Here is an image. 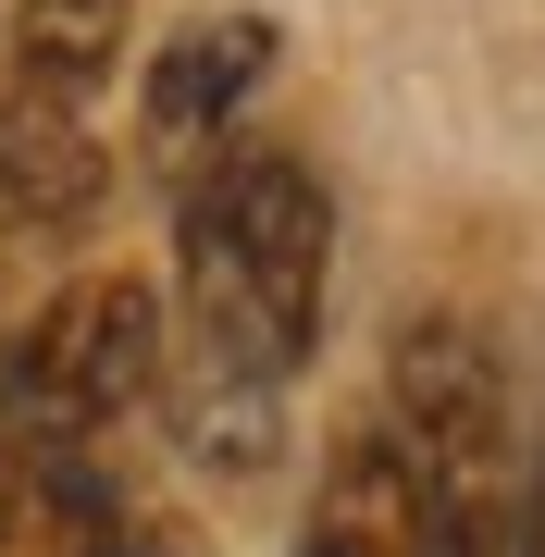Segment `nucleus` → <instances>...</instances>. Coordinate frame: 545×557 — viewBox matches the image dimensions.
<instances>
[{
	"mask_svg": "<svg viewBox=\"0 0 545 557\" xmlns=\"http://www.w3.org/2000/svg\"><path fill=\"white\" fill-rule=\"evenodd\" d=\"M335 199L298 149L236 137L174 186V298H162V397L199 471H261L285 446V384L323 335Z\"/></svg>",
	"mask_w": 545,
	"mask_h": 557,
	"instance_id": "obj_1",
	"label": "nucleus"
},
{
	"mask_svg": "<svg viewBox=\"0 0 545 557\" xmlns=\"http://www.w3.org/2000/svg\"><path fill=\"white\" fill-rule=\"evenodd\" d=\"M384 458L409 483L434 557H508L521 533V421H508V372L471 322H409L384 359Z\"/></svg>",
	"mask_w": 545,
	"mask_h": 557,
	"instance_id": "obj_2",
	"label": "nucleus"
},
{
	"mask_svg": "<svg viewBox=\"0 0 545 557\" xmlns=\"http://www.w3.org/2000/svg\"><path fill=\"white\" fill-rule=\"evenodd\" d=\"M162 397V285L137 273H62L0 347V434L100 446Z\"/></svg>",
	"mask_w": 545,
	"mask_h": 557,
	"instance_id": "obj_3",
	"label": "nucleus"
},
{
	"mask_svg": "<svg viewBox=\"0 0 545 557\" xmlns=\"http://www.w3.org/2000/svg\"><path fill=\"white\" fill-rule=\"evenodd\" d=\"M261 75H273V25L261 13H186L162 38V62L137 75V174L149 186L211 174V161L248 137Z\"/></svg>",
	"mask_w": 545,
	"mask_h": 557,
	"instance_id": "obj_4",
	"label": "nucleus"
},
{
	"mask_svg": "<svg viewBox=\"0 0 545 557\" xmlns=\"http://www.w3.org/2000/svg\"><path fill=\"white\" fill-rule=\"evenodd\" d=\"M100 199H112V149H100V124L62 112V100L0 87V236H13V248H62Z\"/></svg>",
	"mask_w": 545,
	"mask_h": 557,
	"instance_id": "obj_5",
	"label": "nucleus"
},
{
	"mask_svg": "<svg viewBox=\"0 0 545 557\" xmlns=\"http://www.w3.org/2000/svg\"><path fill=\"white\" fill-rule=\"evenodd\" d=\"M124 496L100 483L87 446L50 434H0V557H112Z\"/></svg>",
	"mask_w": 545,
	"mask_h": 557,
	"instance_id": "obj_6",
	"label": "nucleus"
},
{
	"mask_svg": "<svg viewBox=\"0 0 545 557\" xmlns=\"http://www.w3.org/2000/svg\"><path fill=\"white\" fill-rule=\"evenodd\" d=\"M124 38H137V0H25L13 13V87L87 112L124 75Z\"/></svg>",
	"mask_w": 545,
	"mask_h": 557,
	"instance_id": "obj_7",
	"label": "nucleus"
},
{
	"mask_svg": "<svg viewBox=\"0 0 545 557\" xmlns=\"http://www.w3.org/2000/svg\"><path fill=\"white\" fill-rule=\"evenodd\" d=\"M298 557H434L422 520H409V483H397V458H384V434H360V446L323 471Z\"/></svg>",
	"mask_w": 545,
	"mask_h": 557,
	"instance_id": "obj_8",
	"label": "nucleus"
},
{
	"mask_svg": "<svg viewBox=\"0 0 545 557\" xmlns=\"http://www.w3.org/2000/svg\"><path fill=\"white\" fill-rule=\"evenodd\" d=\"M38 260L50 248H13V236H0V347H13V322L38 310Z\"/></svg>",
	"mask_w": 545,
	"mask_h": 557,
	"instance_id": "obj_9",
	"label": "nucleus"
},
{
	"mask_svg": "<svg viewBox=\"0 0 545 557\" xmlns=\"http://www.w3.org/2000/svg\"><path fill=\"white\" fill-rule=\"evenodd\" d=\"M508 557H545V458L521 471V533H508Z\"/></svg>",
	"mask_w": 545,
	"mask_h": 557,
	"instance_id": "obj_10",
	"label": "nucleus"
}]
</instances>
